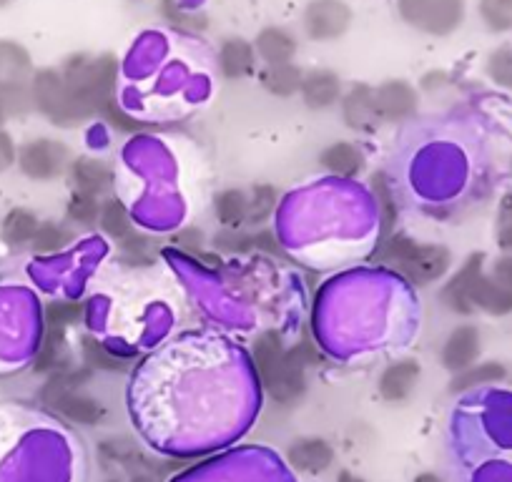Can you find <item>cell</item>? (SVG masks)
<instances>
[{"instance_id": "6da1fadb", "label": "cell", "mask_w": 512, "mask_h": 482, "mask_svg": "<svg viewBox=\"0 0 512 482\" xmlns=\"http://www.w3.org/2000/svg\"><path fill=\"white\" fill-rule=\"evenodd\" d=\"M254 367L264 392L277 407H294L307 392V367L319 354L309 344L287 349L277 329H267L254 342Z\"/></svg>"}, {"instance_id": "7a4b0ae2", "label": "cell", "mask_w": 512, "mask_h": 482, "mask_svg": "<svg viewBox=\"0 0 512 482\" xmlns=\"http://www.w3.org/2000/svg\"><path fill=\"white\" fill-rule=\"evenodd\" d=\"M58 71L83 121L101 116L103 108L116 101L118 58L113 53H73Z\"/></svg>"}, {"instance_id": "3957f363", "label": "cell", "mask_w": 512, "mask_h": 482, "mask_svg": "<svg viewBox=\"0 0 512 482\" xmlns=\"http://www.w3.org/2000/svg\"><path fill=\"white\" fill-rule=\"evenodd\" d=\"M91 367H61V370L51 372L48 382L41 390V402L46 410L53 415L63 417L71 425L93 427L101 425L106 417V407L96 400V397L86 395L83 387L91 380Z\"/></svg>"}, {"instance_id": "277c9868", "label": "cell", "mask_w": 512, "mask_h": 482, "mask_svg": "<svg viewBox=\"0 0 512 482\" xmlns=\"http://www.w3.org/2000/svg\"><path fill=\"white\" fill-rule=\"evenodd\" d=\"M379 259L415 287H427L447 274L452 264L450 249L442 244H422L407 234H390L379 241Z\"/></svg>"}, {"instance_id": "5b68a950", "label": "cell", "mask_w": 512, "mask_h": 482, "mask_svg": "<svg viewBox=\"0 0 512 482\" xmlns=\"http://www.w3.org/2000/svg\"><path fill=\"white\" fill-rule=\"evenodd\" d=\"M36 73L26 46L0 38V103L8 116L31 111V78Z\"/></svg>"}, {"instance_id": "8992f818", "label": "cell", "mask_w": 512, "mask_h": 482, "mask_svg": "<svg viewBox=\"0 0 512 482\" xmlns=\"http://www.w3.org/2000/svg\"><path fill=\"white\" fill-rule=\"evenodd\" d=\"M31 106L58 129H78V126L86 124L76 103L71 101V93H68L58 68H41V71L33 73Z\"/></svg>"}, {"instance_id": "52a82bcc", "label": "cell", "mask_w": 512, "mask_h": 482, "mask_svg": "<svg viewBox=\"0 0 512 482\" xmlns=\"http://www.w3.org/2000/svg\"><path fill=\"white\" fill-rule=\"evenodd\" d=\"M467 0H397V13L415 31L427 36H452L465 21Z\"/></svg>"}, {"instance_id": "ba28073f", "label": "cell", "mask_w": 512, "mask_h": 482, "mask_svg": "<svg viewBox=\"0 0 512 482\" xmlns=\"http://www.w3.org/2000/svg\"><path fill=\"white\" fill-rule=\"evenodd\" d=\"M73 156L63 141L56 139H31L16 149V164L21 169L23 176H28L31 181H56L63 174H68V166H71Z\"/></svg>"}, {"instance_id": "9c48e42d", "label": "cell", "mask_w": 512, "mask_h": 482, "mask_svg": "<svg viewBox=\"0 0 512 482\" xmlns=\"http://www.w3.org/2000/svg\"><path fill=\"white\" fill-rule=\"evenodd\" d=\"M352 8L344 0H309L304 8V33L317 43H332L347 36L352 26Z\"/></svg>"}, {"instance_id": "30bf717a", "label": "cell", "mask_w": 512, "mask_h": 482, "mask_svg": "<svg viewBox=\"0 0 512 482\" xmlns=\"http://www.w3.org/2000/svg\"><path fill=\"white\" fill-rule=\"evenodd\" d=\"M374 103H377V113L382 124H402V121H407V118L417 113L420 96H417V88L410 81L392 78V81L374 86Z\"/></svg>"}, {"instance_id": "8fae6325", "label": "cell", "mask_w": 512, "mask_h": 482, "mask_svg": "<svg viewBox=\"0 0 512 482\" xmlns=\"http://www.w3.org/2000/svg\"><path fill=\"white\" fill-rule=\"evenodd\" d=\"M482 274H485V254H480V252L470 254V257H467V262L457 269L455 277H452L450 282L442 287L440 302L445 304L450 312L462 314V317L472 314L475 312V304H472V292H475V284Z\"/></svg>"}, {"instance_id": "7c38bea8", "label": "cell", "mask_w": 512, "mask_h": 482, "mask_svg": "<svg viewBox=\"0 0 512 482\" xmlns=\"http://www.w3.org/2000/svg\"><path fill=\"white\" fill-rule=\"evenodd\" d=\"M422 377V367L417 359L405 357L397 359L392 365L384 367V372L379 375L377 390L379 397L390 405H402L412 397V392L417 390V382Z\"/></svg>"}, {"instance_id": "4fadbf2b", "label": "cell", "mask_w": 512, "mask_h": 482, "mask_svg": "<svg viewBox=\"0 0 512 482\" xmlns=\"http://www.w3.org/2000/svg\"><path fill=\"white\" fill-rule=\"evenodd\" d=\"M342 118L344 124L352 131H362V134H372L382 126L377 113V103H374V86L369 83H354L342 98Z\"/></svg>"}, {"instance_id": "5bb4252c", "label": "cell", "mask_w": 512, "mask_h": 482, "mask_svg": "<svg viewBox=\"0 0 512 482\" xmlns=\"http://www.w3.org/2000/svg\"><path fill=\"white\" fill-rule=\"evenodd\" d=\"M477 357H480V332H477V327L460 324V327L452 329L450 337L442 344V367L450 370L452 375H460L467 367L477 365Z\"/></svg>"}, {"instance_id": "9a60e30c", "label": "cell", "mask_w": 512, "mask_h": 482, "mask_svg": "<svg viewBox=\"0 0 512 482\" xmlns=\"http://www.w3.org/2000/svg\"><path fill=\"white\" fill-rule=\"evenodd\" d=\"M334 457L337 452L324 437H297L287 447V462L302 475H322L334 465Z\"/></svg>"}, {"instance_id": "2e32d148", "label": "cell", "mask_w": 512, "mask_h": 482, "mask_svg": "<svg viewBox=\"0 0 512 482\" xmlns=\"http://www.w3.org/2000/svg\"><path fill=\"white\" fill-rule=\"evenodd\" d=\"M68 176H71L76 191L88 196L101 199L103 194L113 189V169L108 161L98 159V156H76L68 166Z\"/></svg>"}, {"instance_id": "e0dca14e", "label": "cell", "mask_w": 512, "mask_h": 482, "mask_svg": "<svg viewBox=\"0 0 512 482\" xmlns=\"http://www.w3.org/2000/svg\"><path fill=\"white\" fill-rule=\"evenodd\" d=\"M299 93H302V101L307 108L327 111V108L337 106L339 98H342V78L329 68H314V71L304 73Z\"/></svg>"}, {"instance_id": "ac0fdd59", "label": "cell", "mask_w": 512, "mask_h": 482, "mask_svg": "<svg viewBox=\"0 0 512 482\" xmlns=\"http://www.w3.org/2000/svg\"><path fill=\"white\" fill-rule=\"evenodd\" d=\"M216 63H219V73L226 81H241V78L251 76L256 68L254 43H249L241 36L224 38L219 46Z\"/></svg>"}, {"instance_id": "d6986e66", "label": "cell", "mask_w": 512, "mask_h": 482, "mask_svg": "<svg viewBox=\"0 0 512 482\" xmlns=\"http://www.w3.org/2000/svg\"><path fill=\"white\" fill-rule=\"evenodd\" d=\"M254 51L267 66L292 63L294 56H297V38L282 26H267L256 33Z\"/></svg>"}, {"instance_id": "ffe728a7", "label": "cell", "mask_w": 512, "mask_h": 482, "mask_svg": "<svg viewBox=\"0 0 512 482\" xmlns=\"http://www.w3.org/2000/svg\"><path fill=\"white\" fill-rule=\"evenodd\" d=\"M319 164L324 171L339 179H354L364 171V154L357 149V144L349 141H334L319 154Z\"/></svg>"}, {"instance_id": "44dd1931", "label": "cell", "mask_w": 512, "mask_h": 482, "mask_svg": "<svg viewBox=\"0 0 512 482\" xmlns=\"http://www.w3.org/2000/svg\"><path fill=\"white\" fill-rule=\"evenodd\" d=\"M38 216L33 214L31 209H23V206H16V209L8 211L3 216V224H0V239L6 241L11 249L31 247V239L38 229Z\"/></svg>"}, {"instance_id": "7402d4cb", "label": "cell", "mask_w": 512, "mask_h": 482, "mask_svg": "<svg viewBox=\"0 0 512 482\" xmlns=\"http://www.w3.org/2000/svg\"><path fill=\"white\" fill-rule=\"evenodd\" d=\"M472 304L475 309L492 314V317H505L512 312V289L500 287L490 274H482L472 292Z\"/></svg>"}, {"instance_id": "603a6c76", "label": "cell", "mask_w": 512, "mask_h": 482, "mask_svg": "<svg viewBox=\"0 0 512 482\" xmlns=\"http://www.w3.org/2000/svg\"><path fill=\"white\" fill-rule=\"evenodd\" d=\"M262 86L267 88L272 96L277 98H292L297 96L302 88L304 71L294 63H279V66H267L262 71Z\"/></svg>"}, {"instance_id": "cb8c5ba5", "label": "cell", "mask_w": 512, "mask_h": 482, "mask_svg": "<svg viewBox=\"0 0 512 482\" xmlns=\"http://www.w3.org/2000/svg\"><path fill=\"white\" fill-rule=\"evenodd\" d=\"M246 206L249 196L244 189H224L214 196V214L224 229L236 231L241 224H246Z\"/></svg>"}, {"instance_id": "d4e9b609", "label": "cell", "mask_w": 512, "mask_h": 482, "mask_svg": "<svg viewBox=\"0 0 512 482\" xmlns=\"http://www.w3.org/2000/svg\"><path fill=\"white\" fill-rule=\"evenodd\" d=\"M73 229L61 221H41L31 239V249L36 254H61L71 247Z\"/></svg>"}, {"instance_id": "484cf974", "label": "cell", "mask_w": 512, "mask_h": 482, "mask_svg": "<svg viewBox=\"0 0 512 482\" xmlns=\"http://www.w3.org/2000/svg\"><path fill=\"white\" fill-rule=\"evenodd\" d=\"M507 377V370L500 365V362H480V365L467 367L465 372L452 377L450 392H467L475 390L480 385H492V382H502Z\"/></svg>"}, {"instance_id": "4316f807", "label": "cell", "mask_w": 512, "mask_h": 482, "mask_svg": "<svg viewBox=\"0 0 512 482\" xmlns=\"http://www.w3.org/2000/svg\"><path fill=\"white\" fill-rule=\"evenodd\" d=\"M81 354H83V362H86V367H91V370H103V372H126L128 370L126 359L116 357V354H113L111 349L101 342V339L91 337V334L81 337Z\"/></svg>"}, {"instance_id": "83f0119b", "label": "cell", "mask_w": 512, "mask_h": 482, "mask_svg": "<svg viewBox=\"0 0 512 482\" xmlns=\"http://www.w3.org/2000/svg\"><path fill=\"white\" fill-rule=\"evenodd\" d=\"M98 226H101L103 234L111 236L113 241L126 239V236L134 231V224H131L128 209L118 199L103 201L101 214H98Z\"/></svg>"}, {"instance_id": "f1b7e54d", "label": "cell", "mask_w": 512, "mask_h": 482, "mask_svg": "<svg viewBox=\"0 0 512 482\" xmlns=\"http://www.w3.org/2000/svg\"><path fill=\"white\" fill-rule=\"evenodd\" d=\"M216 247L226 249V252H251V249H269V252H279L277 239L272 231H259V234H236V231H226V234L216 236Z\"/></svg>"}, {"instance_id": "f546056e", "label": "cell", "mask_w": 512, "mask_h": 482, "mask_svg": "<svg viewBox=\"0 0 512 482\" xmlns=\"http://www.w3.org/2000/svg\"><path fill=\"white\" fill-rule=\"evenodd\" d=\"M249 206H246V224H264L274 214L279 201V191L272 184H256L249 191Z\"/></svg>"}, {"instance_id": "4dcf8cb0", "label": "cell", "mask_w": 512, "mask_h": 482, "mask_svg": "<svg viewBox=\"0 0 512 482\" xmlns=\"http://www.w3.org/2000/svg\"><path fill=\"white\" fill-rule=\"evenodd\" d=\"M83 317H86V304L76 299H56L43 309V324H51V327L68 329L73 324H81Z\"/></svg>"}, {"instance_id": "1f68e13d", "label": "cell", "mask_w": 512, "mask_h": 482, "mask_svg": "<svg viewBox=\"0 0 512 482\" xmlns=\"http://www.w3.org/2000/svg\"><path fill=\"white\" fill-rule=\"evenodd\" d=\"M477 13L490 33H512V0H480Z\"/></svg>"}, {"instance_id": "d6a6232c", "label": "cell", "mask_w": 512, "mask_h": 482, "mask_svg": "<svg viewBox=\"0 0 512 482\" xmlns=\"http://www.w3.org/2000/svg\"><path fill=\"white\" fill-rule=\"evenodd\" d=\"M98 214H101V201H98L96 196L73 191L71 199H68V204H66V216L71 224L91 229V226L98 224Z\"/></svg>"}, {"instance_id": "836d02e7", "label": "cell", "mask_w": 512, "mask_h": 482, "mask_svg": "<svg viewBox=\"0 0 512 482\" xmlns=\"http://www.w3.org/2000/svg\"><path fill=\"white\" fill-rule=\"evenodd\" d=\"M116 244H118V252H121V257L126 259L128 264H151V262H154V257H156L154 239L139 234L136 229L131 231L126 239L116 241Z\"/></svg>"}, {"instance_id": "e575fe53", "label": "cell", "mask_w": 512, "mask_h": 482, "mask_svg": "<svg viewBox=\"0 0 512 482\" xmlns=\"http://www.w3.org/2000/svg\"><path fill=\"white\" fill-rule=\"evenodd\" d=\"M485 73L495 86L512 91V46H500L487 56Z\"/></svg>"}, {"instance_id": "d590c367", "label": "cell", "mask_w": 512, "mask_h": 482, "mask_svg": "<svg viewBox=\"0 0 512 482\" xmlns=\"http://www.w3.org/2000/svg\"><path fill=\"white\" fill-rule=\"evenodd\" d=\"M372 191L379 201V214H382V241L390 236L392 231V221L397 219V206L392 201V189L387 186L382 174H374L372 176Z\"/></svg>"}, {"instance_id": "8d00e7d4", "label": "cell", "mask_w": 512, "mask_h": 482, "mask_svg": "<svg viewBox=\"0 0 512 482\" xmlns=\"http://www.w3.org/2000/svg\"><path fill=\"white\" fill-rule=\"evenodd\" d=\"M101 116L106 118V121H108V124L113 126V129L123 131V134H134V131L146 129V126H144V124H139V121H136V118H131V116H128L126 111H121V108H118V103H116V101H113L111 106L103 108Z\"/></svg>"}, {"instance_id": "74e56055", "label": "cell", "mask_w": 512, "mask_h": 482, "mask_svg": "<svg viewBox=\"0 0 512 482\" xmlns=\"http://www.w3.org/2000/svg\"><path fill=\"white\" fill-rule=\"evenodd\" d=\"M497 244L505 252H512V194H507L500 204V221H497Z\"/></svg>"}, {"instance_id": "f35d334b", "label": "cell", "mask_w": 512, "mask_h": 482, "mask_svg": "<svg viewBox=\"0 0 512 482\" xmlns=\"http://www.w3.org/2000/svg\"><path fill=\"white\" fill-rule=\"evenodd\" d=\"M161 13L166 16V21L171 23V26H179V28H204V18H196V16H189V13L181 11L179 6H176V0H164L161 3Z\"/></svg>"}, {"instance_id": "ab89813d", "label": "cell", "mask_w": 512, "mask_h": 482, "mask_svg": "<svg viewBox=\"0 0 512 482\" xmlns=\"http://www.w3.org/2000/svg\"><path fill=\"white\" fill-rule=\"evenodd\" d=\"M492 279H495L500 287L512 289V257H500L495 264H492Z\"/></svg>"}, {"instance_id": "60d3db41", "label": "cell", "mask_w": 512, "mask_h": 482, "mask_svg": "<svg viewBox=\"0 0 512 482\" xmlns=\"http://www.w3.org/2000/svg\"><path fill=\"white\" fill-rule=\"evenodd\" d=\"M13 164H16V144L6 131L0 129V174Z\"/></svg>"}, {"instance_id": "b9f144b4", "label": "cell", "mask_w": 512, "mask_h": 482, "mask_svg": "<svg viewBox=\"0 0 512 482\" xmlns=\"http://www.w3.org/2000/svg\"><path fill=\"white\" fill-rule=\"evenodd\" d=\"M412 482H445V480H442L437 472H420V475H417Z\"/></svg>"}, {"instance_id": "7bdbcfd3", "label": "cell", "mask_w": 512, "mask_h": 482, "mask_svg": "<svg viewBox=\"0 0 512 482\" xmlns=\"http://www.w3.org/2000/svg\"><path fill=\"white\" fill-rule=\"evenodd\" d=\"M337 482H367V480H364V477H359V475H354V472L342 470L337 475Z\"/></svg>"}, {"instance_id": "ee69618b", "label": "cell", "mask_w": 512, "mask_h": 482, "mask_svg": "<svg viewBox=\"0 0 512 482\" xmlns=\"http://www.w3.org/2000/svg\"><path fill=\"white\" fill-rule=\"evenodd\" d=\"M6 118H8L6 106H3V103H0V129H3V124H6Z\"/></svg>"}, {"instance_id": "f6af8a7d", "label": "cell", "mask_w": 512, "mask_h": 482, "mask_svg": "<svg viewBox=\"0 0 512 482\" xmlns=\"http://www.w3.org/2000/svg\"><path fill=\"white\" fill-rule=\"evenodd\" d=\"M103 482H126V480H121V477H106Z\"/></svg>"}, {"instance_id": "bcb514c9", "label": "cell", "mask_w": 512, "mask_h": 482, "mask_svg": "<svg viewBox=\"0 0 512 482\" xmlns=\"http://www.w3.org/2000/svg\"><path fill=\"white\" fill-rule=\"evenodd\" d=\"M8 3H11V0H0V8H6Z\"/></svg>"}]
</instances>
